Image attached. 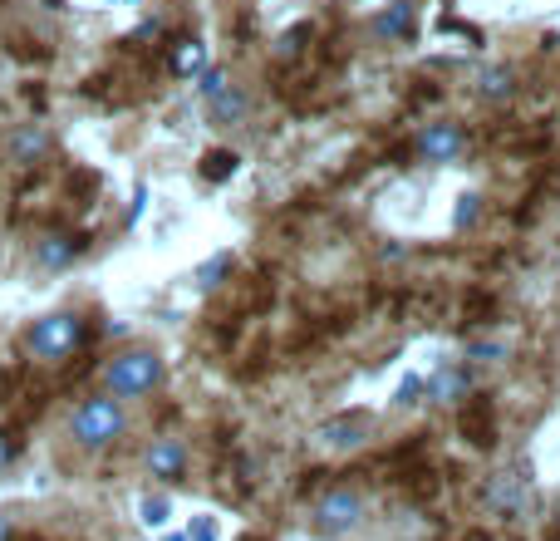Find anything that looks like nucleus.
<instances>
[{"mask_svg":"<svg viewBox=\"0 0 560 541\" xmlns=\"http://www.w3.org/2000/svg\"><path fill=\"white\" fill-rule=\"evenodd\" d=\"M487 502L502 507V512H521V507H526V473H521V468L497 473V478L487 482Z\"/></svg>","mask_w":560,"mask_h":541,"instance_id":"obj_11","label":"nucleus"},{"mask_svg":"<svg viewBox=\"0 0 560 541\" xmlns=\"http://www.w3.org/2000/svg\"><path fill=\"white\" fill-rule=\"evenodd\" d=\"M197 89H202V99H217L226 89V69H202V84Z\"/></svg>","mask_w":560,"mask_h":541,"instance_id":"obj_25","label":"nucleus"},{"mask_svg":"<svg viewBox=\"0 0 560 541\" xmlns=\"http://www.w3.org/2000/svg\"><path fill=\"white\" fill-rule=\"evenodd\" d=\"M202 64H207V55H202V45H197V40L177 45V55H172V69H177V74H197Z\"/></svg>","mask_w":560,"mask_h":541,"instance_id":"obj_21","label":"nucleus"},{"mask_svg":"<svg viewBox=\"0 0 560 541\" xmlns=\"http://www.w3.org/2000/svg\"><path fill=\"white\" fill-rule=\"evenodd\" d=\"M374 35L379 40H413V5L393 0L384 15H374Z\"/></svg>","mask_w":560,"mask_h":541,"instance_id":"obj_12","label":"nucleus"},{"mask_svg":"<svg viewBox=\"0 0 560 541\" xmlns=\"http://www.w3.org/2000/svg\"><path fill=\"white\" fill-rule=\"evenodd\" d=\"M50 148H55V133L35 119L15 123V128L5 133V163H10V168H35V163L50 158Z\"/></svg>","mask_w":560,"mask_h":541,"instance_id":"obj_4","label":"nucleus"},{"mask_svg":"<svg viewBox=\"0 0 560 541\" xmlns=\"http://www.w3.org/2000/svg\"><path fill=\"white\" fill-rule=\"evenodd\" d=\"M236 168H241V158H236L231 148H212V153H202V178L207 182L236 178Z\"/></svg>","mask_w":560,"mask_h":541,"instance_id":"obj_16","label":"nucleus"},{"mask_svg":"<svg viewBox=\"0 0 560 541\" xmlns=\"http://www.w3.org/2000/svg\"><path fill=\"white\" fill-rule=\"evenodd\" d=\"M143 463H148L153 478L172 482V478H182V468H187V448H182V438H153V448H148Z\"/></svg>","mask_w":560,"mask_h":541,"instance_id":"obj_10","label":"nucleus"},{"mask_svg":"<svg viewBox=\"0 0 560 541\" xmlns=\"http://www.w3.org/2000/svg\"><path fill=\"white\" fill-rule=\"evenodd\" d=\"M546 45H556V50H560V35H551V40H546Z\"/></svg>","mask_w":560,"mask_h":541,"instance_id":"obj_32","label":"nucleus"},{"mask_svg":"<svg viewBox=\"0 0 560 541\" xmlns=\"http://www.w3.org/2000/svg\"><path fill=\"white\" fill-rule=\"evenodd\" d=\"M330 453H354L359 443H369V414L364 409H349V414H335V419L320 423V433H315Z\"/></svg>","mask_w":560,"mask_h":541,"instance_id":"obj_5","label":"nucleus"},{"mask_svg":"<svg viewBox=\"0 0 560 541\" xmlns=\"http://www.w3.org/2000/svg\"><path fill=\"white\" fill-rule=\"evenodd\" d=\"M428 163H452L462 148H467V128L462 123H428L423 133H418V143H413Z\"/></svg>","mask_w":560,"mask_h":541,"instance_id":"obj_9","label":"nucleus"},{"mask_svg":"<svg viewBox=\"0 0 560 541\" xmlns=\"http://www.w3.org/2000/svg\"><path fill=\"white\" fill-rule=\"evenodd\" d=\"M15 453H20V443H15V433H0V473L15 463Z\"/></svg>","mask_w":560,"mask_h":541,"instance_id":"obj_28","label":"nucleus"},{"mask_svg":"<svg viewBox=\"0 0 560 541\" xmlns=\"http://www.w3.org/2000/svg\"><path fill=\"white\" fill-rule=\"evenodd\" d=\"M104 384L113 399H143L163 384V355L153 350H123L104 364Z\"/></svg>","mask_w":560,"mask_h":541,"instance_id":"obj_3","label":"nucleus"},{"mask_svg":"<svg viewBox=\"0 0 560 541\" xmlns=\"http://www.w3.org/2000/svg\"><path fill=\"white\" fill-rule=\"evenodd\" d=\"M551 541H560V527H556V532H551Z\"/></svg>","mask_w":560,"mask_h":541,"instance_id":"obj_33","label":"nucleus"},{"mask_svg":"<svg viewBox=\"0 0 560 541\" xmlns=\"http://www.w3.org/2000/svg\"><path fill=\"white\" fill-rule=\"evenodd\" d=\"M226 276H231V256H226V251H217L207 266H197V286H202V291H217Z\"/></svg>","mask_w":560,"mask_h":541,"instance_id":"obj_19","label":"nucleus"},{"mask_svg":"<svg viewBox=\"0 0 560 541\" xmlns=\"http://www.w3.org/2000/svg\"><path fill=\"white\" fill-rule=\"evenodd\" d=\"M457 433L472 443V448H492L497 443V423H492V399L487 394H467L462 414H457Z\"/></svg>","mask_w":560,"mask_h":541,"instance_id":"obj_8","label":"nucleus"},{"mask_svg":"<svg viewBox=\"0 0 560 541\" xmlns=\"http://www.w3.org/2000/svg\"><path fill=\"white\" fill-rule=\"evenodd\" d=\"M492 315V296L487 291H467V301H462V320H457V330H472V325H482Z\"/></svg>","mask_w":560,"mask_h":541,"instance_id":"obj_18","label":"nucleus"},{"mask_svg":"<svg viewBox=\"0 0 560 541\" xmlns=\"http://www.w3.org/2000/svg\"><path fill=\"white\" fill-rule=\"evenodd\" d=\"M511 89H516V69H511V64H492V69L477 79V94L492 99V104H497V99H511Z\"/></svg>","mask_w":560,"mask_h":541,"instance_id":"obj_15","label":"nucleus"},{"mask_svg":"<svg viewBox=\"0 0 560 541\" xmlns=\"http://www.w3.org/2000/svg\"><path fill=\"white\" fill-rule=\"evenodd\" d=\"M187 541H217V522H212V517H197L192 532H187Z\"/></svg>","mask_w":560,"mask_h":541,"instance_id":"obj_27","label":"nucleus"},{"mask_svg":"<svg viewBox=\"0 0 560 541\" xmlns=\"http://www.w3.org/2000/svg\"><path fill=\"white\" fill-rule=\"evenodd\" d=\"M246 541H261V537H246Z\"/></svg>","mask_w":560,"mask_h":541,"instance_id":"obj_34","label":"nucleus"},{"mask_svg":"<svg viewBox=\"0 0 560 541\" xmlns=\"http://www.w3.org/2000/svg\"><path fill=\"white\" fill-rule=\"evenodd\" d=\"M477 202H482L477 192H462V197H457V217H452V227H457V232H467V227L477 222Z\"/></svg>","mask_w":560,"mask_h":541,"instance_id":"obj_24","label":"nucleus"},{"mask_svg":"<svg viewBox=\"0 0 560 541\" xmlns=\"http://www.w3.org/2000/svg\"><path fill=\"white\" fill-rule=\"evenodd\" d=\"M359 512H364V502H359V492H349V487H335V492H325L320 497V532H354L359 527Z\"/></svg>","mask_w":560,"mask_h":541,"instance_id":"obj_7","label":"nucleus"},{"mask_svg":"<svg viewBox=\"0 0 560 541\" xmlns=\"http://www.w3.org/2000/svg\"><path fill=\"white\" fill-rule=\"evenodd\" d=\"M79 345H84V315H79V310H55V315H40V320L30 325V335H25L30 360H40V364L69 360Z\"/></svg>","mask_w":560,"mask_h":541,"instance_id":"obj_2","label":"nucleus"},{"mask_svg":"<svg viewBox=\"0 0 560 541\" xmlns=\"http://www.w3.org/2000/svg\"><path fill=\"white\" fill-rule=\"evenodd\" d=\"M428 389H433V399H443V404H448V399H462V394L472 389V369H467V364H452V369H438Z\"/></svg>","mask_w":560,"mask_h":541,"instance_id":"obj_14","label":"nucleus"},{"mask_svg":"<svg viewBox=\"0 0 560 541\" xmlns=\"http://www.w3.org/2000/svg\"><path fill=\"white\" fill-rule=\"evenodd\" d=\"M418 389H423V379H418V374H408V379L398 384V394H393V404H403V409H408V404H418Z\"/></svg>","mask_w":560,"mask_h":541,"instance_id":"obj_26","label":"nucleus"},{"mask_svg":"<svg viewBox=\"0 0 560 541\" xmlns=\"http://www.w3.org/2000/svg\"><path fill=\"white\" fill-rule=\"evenodd\" d=\"M467 360H472V364L506 360V345H502V340H472V345H467Z\"/></svg>","mask_w":560,"mask_h":541,"instance_id":"obj_23","label":"nucleus"},{"mask_svg":"<svg viewBox=\"0 0 560 541\" xmlns=\"http://www.w3.org/2000/svg\"><path fill=\"white\" fill-rule=\"evenodd\" d=\"M84 246H89L84 232H45L35 241V266L40 271H64V266H74L84 256Z\"/></svg>","mask_w":560,"mask_h":541,"instance_id":"obj_6","label":"nucleus"},{"mask_svg":"<svg viewBox=\"0 0 560 541\" xmlns=\"http://www.w3.org/2000/svg\"><path fill=\"white\" fill-rule=\"evenodd\" d=\"M168 512H172L168 497H143V502H138V517H143V527H163V522H168Z\"/></svg>","mask_w":560,"mask_h":541,"instance_id":"obj_22","label":"nucleus"},{"mask_svg":"<svg viewBox=\"0 0 560 541\" xmlns=\"http://www.w3.org/2000/svg\"><path fill=\"white\" fill-rule=\"evenodd\" d=\"M0 541H15V517L10 512H0Z\"/></svg>","mask_w":560,"mask_h":541,"instance_id":"obj_30","label":"nucleus"},{"mask_svg":"<svg viewBox=\"0 0 560 541\" xmlns=\"http://www.w3.org/2000/svg\"><path fill=\"white\" fill-rule=\"evenodd\" d=\"M15 384H20V374H15V369H0V404H10L5 394H10Z\"/></svg>","mask_w":560,"mask_h":541,"instance_id":"obj_29","label":"nucleus"},{"mask_svg":"<svg viewBox=\"0 0 560 541\" xmlns=\"http://www.w3.org/2000/svg\"><path fill=\"white\" fill-rule=\"evenodd\" d=\"M246 109H251V99H246L241 89H231V84H226L217 99H207V114H212V123H222V128L241 123V119H246Z\"/></svg>","mask_w":560,"mask_h":541,"instance_id":"obj_13","label":"nucleus"},{"mask_svg":"<svg viewBox=\"0 0 560 541\" xmlns=\"http://www.w3.org/2000/svg\"><path fill=\"white\" fill-rule=\"evenodd\" d=\"M310 40H315V25H310V20H300L295 30H285V35H280L276 55L280 60H295V55H305V45H310Z\"/></svg>","mask_w":560,"mask_h":541,"instance_id":"obj_17","label":"nucleus"},{"mask_svg":"<svg viewBox=\"0 0 560 541\" xmlns=\"http://www.w3.org/2000/svg\"><path fill=\"white\" fill-rule=\"evenodd\" d=\"M462 541H492V537H487V532H467Z\"/></svg>","mask_w":560,"mask_h":541,"instance_id":"obj_31","label":"nucleus"},{"mask_svg":"<svg viewBox=\"0 0 560 541\" xmlns=\"http://www.w3.org/2000/svg\"><path fill=\"white\" fill-rule=\"evenodd\" d=\"M123 428H128V414H123V399H113V394H94V399H84V404L74 409V419H69L74 443H79V448H89V453H99V448L118 443V438H123Z\"/></svg>","mask_w":560,"mask_h":541,"instance_id":"obj_1","label":"nucleus"},{"mask_svg":"<svg viewBox=\"0 0 560 541\" xmlns=\"http://www.w3.org/2000/svg\"><path fill=\"white\" fill-rule=\"evenodd\" d=\"M403 487H408L413 497H433V492H438V473H433V468H418V463H413V468L403 473Z\"/></svg>","mask_w":560,"mask_h":541,"instance_id":"obj_20","label":"nucleus"}]
</instances>
